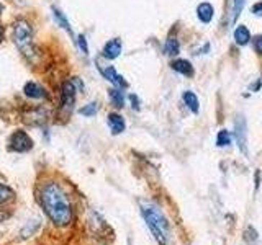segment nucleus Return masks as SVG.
<instances>
[{
	"label": "nucleus",
	"instance_id": "nucleus-1",
	"mask_svg": "<svg viewBox=\"0 0 262 245\" xmlns=\"http://www.w3.org/2000/svg\"><path fill=\"white\" fill-rule=\"evenodd\" d=\"M39 204L43 208L45 214L49 220L57 227H66L72 223V206L68 194L62 188L54 183L48 182L39 190Z\"/></svg>",
	"mask_w": 262,
	"mask_h": 245
},
{
	"label": "nucleus",
	"instance_id": "nucleus-2",
	"mask_svg": "<svg viewBox=\"0 0 262 245\" xmlns=\"http://www.w3.org/2000/svg\"><path fill=\"white\" fill-rule=\"evenodd\" d=\"M141 214L146 220L147 227L152 232L154 239L158 240L159 245H167L170 237V226L166 216L162 214L158 206L151 203H141Z\"/></svg>",
	"mask_w": 262,
	"mask_h": 245
},
{
	"label": "nucleus",
	"instance_id": "nucleus-3",
	"mask_svg": "<svg viewBox=\"0 0 262 245\" xmlns=\"http://www.w3.org/2000/svg\"><path fill=\"white\" fill-rule=\"evenodd\" d=\"M12 39L16 49L25 56L31 59L36 54L35 41H33V27L28 20L16 18L12 24Z\"/></svg>",
	"mask_w": 262,
	"mask_h": 245
},
{
	"label": "nucleus",
	"instance_id": "nucleus-4",
	"mask_svg": "<svg viewBox=\"0 0 262 245\" xmlns=\"http://www.w3.org/2000/svg\"><path fill=\"white\" fill-rule=\"evenodd\" d=\"M33 147H35V142H33L31 136L23 129H16L10 134V139H8V149L16 152V154H25L30 152Z\"/></svg>",
	"mask_w": 262,
	"mask_h": 245
},
{
	"label": "nucleus",
	"instance_id": "nucleus-5",
	"mask_svg": "<svg viewBox=\"0 0 262 245\" xmlns=\"http://www.w3.org/2000/svg\"><path fill=\"white\" fill-rule=\"evenodd\" d=\"M76 95H77V88L72 84V80L64 82L61 85V102H59V108L64 114H71V111L74 110Z\"/></svg>",
	"mask_w": 262,
	"mask_h": 245
},
{
	"label": "nucleus",
	"instance_id": "nucleus-6",
	"mask_svg": "<svg viewBox=\"0 0 262 245\" xmlns=\"http://www.w3.org/2000/svg\"><path fill=\"white\" fill-rule=\"evenodd\" d=\"M234 139L237 149L244 155H248V122L244 116H237L234 121Z\"/></svg>",
	"mask_w": 262,
	"mask_h": 245
},
{
	"label": "nucleus",
	"instance_id": "nucleus-7",
	"mask_svg": "<svg viewBox=\"0 0 262 245\" xmlns=\"http://www.w3.org/2000/svg\"><path fill=\"white\" fill-rule=\"evenodd\" d=\"M97 67H98V70H100V74L103 76V79L108 80L113 87L121 88V90H125V88L129 87V84L125 80V77L120 76V74L115 70L113 65H102V64H98Z\"/></svg>",
	"mask_w": 262,
	"mask_h": 245
},
{
	"label": "nucleus",
	"instance_id": "nucleus-8",
	"mask_svg": "<svg viewBox=\"0 0 262 245\" xmlns=\"http://www.w3.org/2000/svg\"><path fill=\"white\" fill-rule=\"evenodd\" d=\"M123 51V43L120 38H112L105 43L103 49H102V56L106 61H115L121 56Z\"/></svg>",
	"mask_w": 262,
	"mask_h": 245
},
{
	"label": "nucleus",
	"instance_id": "nucleus-9",
	"mask_svg": "<svg viewBox=\"0 0 262 245\" xmlns=\"http://www.w3.org/2000/svg\"><path fill=\"white\" fill-rule=\"evenodd\" d=\"M23 95L31 98V100H45V98H48L46 88L41 84H36V82H31V80L23 85Z\"/></svg>",
	"mask_w": 262,
	"mask_h": 245
},
{
	"label": "nucleus",
	"instance_id": "nucleus-10",
	"mask_svg": "<svg viewBox=\"0 0 262 245\" xmlns=\"http://www.w3.org/2000/svg\"><path fill=\"white\" fill-rule=\"evenodd\" d=\"M195 15L196 20L203 24H210L215 18V7H213L210 2H200L195 8Z\"/></svg>",
	"mask_w": 262,
	"mask_h": 245
},
{
	"label": "nucleus",
	"instance_id": "nucleus-11",
	"mask_svg": "<svg viewBox=\"0 0 262 245\" xmlns=\"http://www.w3.org/2000/svg\"><path fill=\"white\" fill-rule=\"evenodd\" d=\"M106 125H108L112 134H115V136L121 134L123 131L126 129V121H125V118H123L121 114L117 113V111L108 113V116H106Z\"/></svg>",
	"mask_w": 262,
	"mask_h": 245
},
{
	"label": "nucleus",
	"instance_id": "nucleus-12",
	"mask_svg": "<svg viewBox=\"0 0 262 245\" xmlns=\"http://www.w3.org/2000/svg\"><path fill=\"white\" fill-rule=\"evenodd\" d=\"M170 69L180 74V76H184V77H188V79H192L195 76V67H193V64L190 61H187V59H174L170 62Z\"/></svg>",
	"mask_w": 262,
	"mask_h": 245
},
{
	"label": "nucleus",
	"instance_id": "nucleus-13",
	"mask_svg": "<svg viewBox=\"0 0 262 245\" xmlns=\"http://www.w3.org/2000/svg\"><path fill=\"white\" fill-rule=\"evenodd\" d=\"M233 39H234V43L237 46H241V47L248 46L252 41L249 28L246 27V24H237V27L234 28V31H233Z\"/></svg>",
	"mask_w": 262,
	"mask_h": 245
},
{
	"label": "nucleus",
	"instance_id": "nucleus-14",
	"mask_svg": "<svg viewBox=\"0 0 262 245\" xmlns=\"http://www.w3.org/2000/svg\"><path fill=\"white\" fill-rule=\"evenodd\" d=\"M51 12H53V16H54L56 23L59 24V27H61L66 33H68L69 36H74V31H72V27H71V21L68 20V16H66V13L61 10V8L51 7Z\"/></svg>",
	"mask_w": 262,
	"mask_h": 245
},
{
	"label": "nucleus",
	"instance_id": "nucleus-15",
	"mask_svg": "<svg viewBox=\"0 0 262 245\" xmlns=\"http://www.w3.org/2000/svg\"><path fill=\"white\" fill-rule=\"evenodd\" d=\"M182 102L190 110L193 114H199L200 113V102H199V96H196L192 90H185L182 93Z\"/></svg>",
	"mask_w": 262,
	"mask_h": 245
},
{
	"label": "nucleus",
	"instance_id": "nucleus-16",
	"mask_svg": "<svg viewBox=\"0 0 262 245\" xmlns=\"http://www.w3.org/2000/svg\"><path fill=\"white\" fill-rule=\"evenodd\" d=\"M108 100H110L113 108L121 110L123 106H125V93H123L121 88L113 87V88L108 90Z\"/></svg>",
	"mask_w": 262,
	"mask_h": 245
},
{
	"label": "nucleus",
	"instance_id": "nucleus-17",
	"mask_svg": "<svg viewBox=\"0 0 262 245\" xmlns=\"http://www.w3.org/2000/svg\"><path fill=\"white\" fill-rule=\"evenodd\" d=\"M164 53L169 57H176L180 54V43L176 36H169L166 39V43H164Z\"/></svg>",
	"mask_w": 262,
	"mask_h": 245
},
{
	"label": "nucleus",
	"instance_id": "nucleus-18",
	"mask_svg": "<svg viewBox=\"0 0 262 245\" xmlns=\"http://www.w3.org/2000/svg\"><path fill=\"white\" fill-rule=\"evenodd\" d=\"M15 198V191L5 183H0V204H5Z\"/></svg>",
	"mask_w": 262,
	"mask_h": 245
},
{
	"label": "nucleus",
	"instance_id": "nucleus-19",
	"mask_svg": "<svg viewBox=\"0 0 262 245\" xmlns=\"http://www.w3.org/2000/svg\"><path fill=\"white\" fill-rule=\"evenodd\" d=\"M97 111H98V103H97V102L87 103L85 106H82V108H79V114H82V116H85V118H92V116H95Z\"/></svg>",
	"mask_w": 262,
	"mask_h": 245
},
{
	"label": "nucleus",
	"instance_id": "nucleus-20",
	"mask_svg": "<svg viewBox=\"0 0 262 245\" xmlns=\"http://www.w3.org/2000/svg\"><path fill=\"white\" fill-rule=\"evenodd\" d=\"M231 144V134L226 129H220L216 134V145L218 147H228Z\"/></svg>",
	"mask_w": 262,
	"mask_h": 245
},
{
	"label": "nucleus",
	"instance_id": "nucleus-21",
	"mask_svg": "<svg viewBox=\"0 0 262 245\" xmlns=\"http://www.w3.org/2000/svg\"><path fill=\"white\" fill-rule=\"evenodd\" d=\"M38 227H39L38 220H31V223L28 224V227H25L23 231H21V237H23V239H27V237H31L33 234L36 232Z\"/></svg>",
	"mask_w": 262,
	"mask_h": 245
},
{
	"label": "nucleus",
	"instance_id": "nucleus-22",
	"mask_svg": "<svg viewBox=\"0 0 262 245\" xmlns=\"http://www.w3.org/2000/svg\"><path fill=\"white\" fill-rule=\"evenodd\" d=\"M243 8H244V0H234V4H233V23H236L237 18H239Z\"/></svg>",
	"mask_w": 262,
	"mask_h": 245
},
{
	"label": "nucleus",
	"instance_id": "nucleus-23",
	"mask_svg": "<svg viewBox=\"0 0 262 245\" xmlns=\"http://www.w3.org/2000/svg\"><path fill=\"white\" fill-rule=\"evenodd\" d=\"M76 44H77V47L82 51V54L89 56V43H87V38L84 35H79L76 38Z\"/></svg>",
	"mask_w": 262,
	"mask_h": 245
},
{
	"label": "nucleus",
	"instance_id": "nucleus-24",
	"mask_svg": "<svg viewBox=\"0 0 262 245\" xmlns=\"http://www.w3.org/2000/svg\"><path fill=\"white\" fill-rule=\"evenodd\" d=\"M128 100H129L131 108H133L135 111H139V110H141V102H139V96H138L136 93H129V95H128Z\"/></svg>",
	"mask_w": 262,
	"mask_h": 245
},
{
	"label": "nucleus",
	"instance_id": "nucleus-25",
	"mask_svg": "<svg viewBox=\"0 0 262 245\" xmlns=\"http://www.w3.org/2000/svg\"><path fill=\"white\" fill-rule=\"evenodd\" d=\"M252 47L257 54H262V35L252 36Z\"/></svg>",
	"mask_w": 262,
	"mask_h": 245
},
{
	"label": "nucleus",
	"instance_id": "nucleus-26",
	"mask_svg": "<svg viewBox=\"0 0 262 245\" xmlns=\"http://www.w3.org/2000/svg\"><path fill=\"white\" fill-rule=\"evenodd\" d=\"M71 80H72V84L76 85L77 92H82V93H84V90H85V85H84V82L80 80V77H72Z\"/></svg>",
	"mask_w": 262,
	"mask_h": 245
},
{
	"label": "nucleus",
	"instance_id": "nucleus-27",
	"mask_svg": "<svg viewBox=\"0 0 262 245\" xmlns=\"http://www.w3.org/2000/svg\"><path fill=\"white\" fill-rule=\"evenodd\" d=\"M251 13H254L256 16H260L262 15V2H257L251 7Z\"/></svg>",
	"mask_w": 262,
	"mask_h": 245
},
{
	"label": "nucleus",
	"instance_id": "nucleus-28",
	"mask_svg": "<svg viewBox=\"0 0 262 245\" xmlns=\"http://www.w3.org/2000/svg\"><path fill=\"white\" fill-rule=\"evenodd\" d=\"M259 185H260V172H256V190H259Z\"/></svg>",
	"mask_w": 262,
	"mask_h": 245
},
{
	"label": "nucleus",
	"instance_id": "nucleus-29",
	"mask_svg": "<svg viewBox=\"0 0 262 245\" xmlns=\"http://www.w3.org/2000/svg\"><path fill=\"white\" fill-rule=\"evenodd\" d=\"M4 33H5L4 27H0V43H2V39H4Z\"/></svg>",
	"mask_w": 262,
	"mask_h": 245
},
{
	"label": "nucleus",
	"instance_id": "nucleus-30",
	"mask_svg": "<svg viewBox=\"0 0 262 245\" xmlns=\"http://www.w3.org/2000/svg\"><path fill=\"white\" fill-rule=\"evenodd\" d=\"M2 12H4V7H2V5H0V15H2Z\"/></svg>",
	"mask_w": 262,
	"mask_h": 245
}]
</instances>
